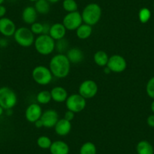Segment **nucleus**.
Segmentation results:
<instances>
[{"label": "nucleus", "instance_id": "nucleus-1", "mask_svg": "<svg viewBox=\"0 0 154 154\" xmlns=\"http://www.w3.org/2000/svg\"><path fill=\"white\" fill-rule=\"evenodd\" d=\"M48 68L53 76L57 79H64L70 72L71 63L66 54L58 53L51 57Z\"/></svg>", "mask_w": 154, "mask_h": 154}, {"label": "nucleus", "instance_id": "nucleus-6", "mask_svg": "<svg viewBox=\"0 0 154 154\" xmlns=\"http://www.w3.org/2000/svg\"><path fill=\"white\" fill-rule=\"evenodd\" d=\"M17 103V94L11 88L7 86L0 88V106L5 110L12 109Z\"/></svg>", "mask_w": 154, "mask_h": 154}, {"label": "nucleus", "instance_id": "nucleus-5", "mask_svg": "<svg viewBox=\"0 0 154 154\" xmlns=\"http://www.w3.org/2000/svg\"><path fill=\"white\" fill-rule=\"evenodd\" d=\"M32 77L38 85H47L51 83L54 76L49 68L43 65H38L32 69Z\"/></svg>", "mask_w": 154, "mask_h": 154}, {"label": "nucleus", "instance_id": "nucleus-8", "mask_svg": "<svg viewBox=\"0 0 154 154\" xmlns=\"http://www.w3.org/2000/svg\"><path fill=\"white\" fill-rule=\"evenodd\" d=\"M62 23L65 26L66 30L75 31L77 28L79 27L82 23H83L82 14L78 11L67 13L63 17Z\"/></svg>", "mask_w": 154, "mask_h": 154}, {"label": "nucleus", "instance_id": "nucleus-24", "mask_svg": "<svg viewBox=\"0 0 154 154\" xmlns=\"http://www.w3.org/2000/svg\"><path fill=\"white\" fill-rule=\"evenodd\" d=\"M51 92L47 90H43L41 91L36 94V101L38 104H48L51 101Z\"/></svg>", "mask_w": 154, "mask_h": 154}, {"label": "nucleus", "instance_id": "nucleus-18", "mask_svg": "<svg viewBox=\"0 0 154 154\" xmlns=\"http://www.w3.org/2000/svg\"><path fill=\"white\" fill-rule=\"evenodd\" d=\"M51 154H69V146L63 140L53 141L49 148Z\"/></svg>", "mask_w": 154, "mask_h": 154}, {"label": "nucleus", "instance_id": "nucleus-39", "mask_svg": "<svg viewBox=\"0 0 154 154\" xmlns=\"http://www.w3.org/2000/svg\"><path fill=\"white\" fill-rule=\"evenodd\" d=\"M150 107H151V110H152V112L154 113V100L152 102V103H151Z\"/></svg>", "mask_w": 154, "mask_h": 154}, {"label": "nucleus", "instance_id": "nucleus-38", "mask_svg": "<svg viewBox=\"0 0 154 154\" xmlns=\"http://www.w3.org/2000/svg\"><path fill=\"white\" fill-rule=\"evenodd\" d=\"M4 110H5V109H4L2 106H0V116L4 113Z\"/></svg>", "mask_w": 154, "mask_h": 154}, {"label": "nucleus", "instance_id": "nucleus-2", "mask_svg": "<svg viewBox=\"0 0 154 154\" xmlns=\"http://www.w3.org/2000/svg\"><path fill=\"white\" fill-rule=\"evenodd\" d=\"M55 43V41L48 34H41L35 38L34 46L38 54L47 56L54 51Z\"/></svg>", "mask_w": 154, "mask_h": 154}, {"label": "nucleus", "instance_id": "nucleus-21", "mask_svg": "<svg viewBox=\"0 0 154 154\" xmlns=\"http://www.w3.org/2000/svg\"><path fill=\"white\" fill-rule=\"evenodd\" d=\"M109 58V57L108 56L107 53L102 50L96 51L93 57L94 63L100 67H105L107 65Z\"/></svg>", "mask_w": 154, "mask_h": 154}, {"label": "nucleus", "instance_id": "nucleus-34", "mask_svg": "<svg viewBox=\"0 0 154 154\" xmlns=\"http://www.w3.org/2000/svg\"><path fill=\"white\" fill-rule=\"evenodd\" d=\"M7 9L3 5H0V18L4 17L6 14Z\"/></svg>", "mask_w": 154, "mask_h": 154}, {"label": "nucleus", "instance_id": "nucleus-28", "mask_svg": "<svg viewBox=\"0 0 154 154\" xmlns=\"http://www.w3.org/2000/svg\"><path fill=\"white\" fill-rule=\"evenodd\" d=\"M151 17V12L147 8H143L139 11L138 18L140 23H146L149 21Z\"/></svg>", "mask_w": 154, "mask_h": 154}, {"label": "nucleus", "instance_id": "nucleus-43", "mask_svg": "<svg viewBox=\"0 0 154 154\" xmlns=\"http://www.w3.org/2000/svg\"><path fill=\"white\" fill-rule=\"evenodd\" d=\"M153 8H154V3H153Z\"/></svg>", "mask_w": 154, "mask_h": 154}, {"label": "nucleus", "instance_id": "nucleus-23", "mask_svg": "<svg viewBox=\"0 0 154 154\" xmlns=\"http://www.w3.org/2000/svg\"><path fill=\"white\" fill-rule=\"evenodd\" d=\"M34 8L37 13L40 14H46L50 11V3L47 0H37L35 2Z\"/></svg>", "mask_w": 154, "mask_h": 154}, {"label": "nucleus", "instance_id": "nucleus-12", "mask_svg": "<svg viewBox=\"0 0 154 154\" xmlns=\"http://www.w3.org/2000/svg\"><path fill=\"white\" fill-rule=\"evenodd\" d=\"M44 128H51L55 126L56 123L59 120L58 112L55 109H49L44 111L40 118Z\"/></svg>", "mask_w": 154, "mask_h": 154}, {"label": "nucleus", "instance_id": "nucleus-4", "mask_svg": "<svg viewBox=\"0 0 154 154\" xmlns=\"http://www.w3.org/2000/svg\"><path fill=\"white\" fill-rule=\"evenodd\" d=\"M13 36L15 42L23 48H29L35 42V35L32 33L30 28L26 26L17 28Z\"/></svg>", "mask_w": 154, "mask_h": 154}, {"label": "nucleus", "instance_id": "nucleus-15", "mask_svg": "<svg viewBox=\"0 0 154 154\" xmlns=\"http://www.w3.org/2000/svg\"><path fill=\"white\" fill-rule=\"evenodd\" d=\"M55 133L59 136H66L71 131L72 129V124L71 122L66 120L64 118L59 119L55 126L54 127Z\"/></svg>", "mask_w": 154, "mask_h": 154}, {"label": "nucleus", "instance_id": "nucleus-41", "mask_svg": "<svg viewBox=\"0 0 154 154\" xmlns=\"http://www.w3.org/2000/svg\"><path fill=\"white\" fill-rule=\"evenodd\" d=\"M29 1H30V2H36L37 0H29Z\"/></svg>", "mask_w": 154, "mask_h": 154}, {"label": "nucleus", "instance_id": "nucleus-10", "mask_svg": "<svg viewBox=\"0 0 154 154\" xmlns=\"http://www.w3.org/2000/svg\"><path fill=\"white\" fill-rule=\"evenodd\" d=\"M106 66L110 69L111 72L120 73L126 69L127 61L122 55L113 54L109 57Z\"/></svg>", "mask_w": 154, "mask_h": 154}, {"label": "nucleus", "instance_id": "nucleus-20", "mask_svg": "<svg viewBox=\"0 0 154 154\" xmlns=\"http://www.w3.org/2000/svg\"><path fill=\"white\" fill-rule=\"evenodd\" d=\"M76 36L79 39H87L92 34V26L83 23L75 30Z\"/></svg>", "mask_w": 154, "mask_h": 154}, {"label": "nucleus", "instance_id": "nucleus-11", "mask_svg": "<svg viewBox=\"0 0 154 154\" xmlns=\"http://www.w3.org/2000/svg\"><path fill=\"white\" fill-rule=\"evenodd\" d=\"M42 112L40 104L38 103H30L25 110V118L29 122L35 123L37 120L40 119Z\"/></svg>", "mask_w": 154, "mask_h": 154}, {"label": "nucleus", "instance_id": "nucleus-17", "mask_svg": "<svg viewBox=\"0 0 154 154\" xmlns=\"http://www.w3.org/2000/svg\"><path fill=\"white\" fill-rule=\"evenodd\" d=\"M37 15L38 13L34 6H27L22 11V20L26 24L32 25L36 22Z\"/></svg>", "mask_w": 154, "mask_h": 154}, {"label": "nucleus", "instance_id": "nucleus-27", "mask_svg": "<svg viewBox=\"0 0 154 154\" xmlns=\"http://www.w3.org/2000/svg\"><path fill=\"white\" fill-rule=\"evenodd\" d=\"M62 7L67 13L74 12L78 10V4L75 0H63Z\"/></svg>", "mask_w": 154, "mask_h": 154}, {"label": "nucleus", "instance_id": "nucleus-31", "mask_svg": "<svg viewBox=\"0 0 154 154\" xmlns=\"http://www.w3.org/2000/svg\"><path fill=\"white\" fill-rule=\"evenodd\" d=\"M146 94L151 98L154 99V76L148 81L146 87Z\"/></svg>", "mask_w": 154, "mask_h": 154}, {"label": "nucleus", "instance_id": "nucleus-32", "mask_svg": "<svg viewBox=\"0 0 154 154\" xmlns=\"http://www.w3.org/2000/svg\"><path fill=\"white\" fill-rule=\"evenodd\" d=\"M74 117H75V113L73 112L70 110H66L64 113V119H66V120L69 121V122H72L73 120Z\"/></svg>", "mask_w": 154, "mask_h": 154}, {"label": "nucleus", "instance_id": "nucleus-37", "mask_svg": "<svg viewBox=\"0 0 154 154\" xmlns=\"http://www.w3.org/2000/svg\"><path fill=\"white\" fill-rule=\"evenodd\" d=\"M104 72H105V73H107V74L110 73V72H111L110 69H109V68H108L106 66H105V68H104Z\"/></svg>", "mask_w": 154, "mask_h": 154}, {"label": "nucleus", "instance_id": "nucleus-26", "mask_svg": "<svg viewBox=\"0 0 154 154\" xmlns=\"http://www.w3.org/2000/svg\"><path fill=\"white\" fill-rule=\"evenodd\" d=\"M37 146L39 148L42 149H49L50 146H51L52 141H51V138L46 135H42L39 136L36 140Z\"/></svg>", "mask_w": 154, "mask_h": 154}, {"label": "nucleus", "instance_id": "nucleus-9", "mask_svg": "<svg viewBox=\"0 0 154 154\" xmlns=\"http://www.w3.org/2000/svg\"><path fill=\"white\" fill-rule=\"evenodd\" d=\"M98 91V86L95 81L86 79L79 86V94L85 99H91L95 97Z\"/></svg>", "mask_w": 154, "mask_h": 154}, {"label": "nucleus", "instance_id": "nucleus-40", "mask_svg": "<svg viewBox=\"0 0 154 154\" xmlns=\"http://www.w3.org/2000/svg\"><path fill=\"white\" fill-rule=\"evenodd\" d=\"M4 2H5V0H0V5H2Z\"/></svg>", "mask_w": 154, "mask_h": 154}, {"label": "nucleus", "instance_id": "nucleus-19", "mask_svg": "<svg viewBox=\"0 0 154 154\" xmlns=\"http://www.w3.org/2000/svg\"><path fill=\"white\" fill-rule=\"evenodd\" d=\"M71 63H79L84 60L83 51L79 48H72L67 50L66 54Z\"/></svg>", "mask_w": 154, "mask_h": 154}, {"label": "nucleus", "instance_id": "nucleus-29", "mask_svg": "<svg viewBox=\"0 0 154 154\" xmlns=\"http://www.w3.org/2000/svg\"><path fill=\"white\" fill-rule=\"evenodd\" d=\"M67 48L68 42L67 40H66L64 38L57 41V42L55 43V48L60 53V54H63V52H64L65 51H66Z\"/></svg>", "mask_w": 154, "mask_h": 154}, {"label": "nucleus", "instance_id": "nucleus-3", "mask_svg": "<svg viewBox=\"0 0 154 154\" xmlns=\"http://www.w3.org/2000/svg\"><path fill=\"white\" fill-rule=\"evenodd\" d=\"M81 14L83 23L92 26L100 21L102 15V9L98 4L90 3L84 8Z\"/></svg>", "mask_w": 154, "mask_h": 154}, {"label": "nucleus", "instance_id": "nucleus-7", "mask_svg": "<svg viewBox=\"0 0 154 154\" xmlns=\"http://www.w3.org/2000/svg\"><path fill=\"white\" fill-rule=\"evenodd\" d=\"M65 103L68 110L72 111L74 113H78L85 109L86 106V99L82 97L79 93H74L68 96Z\"/></svg>", "mask_w": 154, "mask_h": 154}, {"label": "nucleus", "instance_id": "nucleus-42", "mask_svg": "<svg viewBox=\"0 0 154 154\" xmlns=\"http://www.w3.org/2000/svg\"><path fill=\"white\" fill-rule=\"evenodd\" d=\"M0 69H1V63H0Z\"/></svg>", "mask_w": 154, "mask_h": 154}, {"label": "nucleus", "instance_id": "nucleus-30", "mask_svg": "<svg viewBox=\"0 0 154 154\" xmlns=\"http://www.w3.org/2000/svg\"><path fill=\"white\" fill-rule=\"evenodd\" d=\"M30 29L34 35H41L43 33V23L35 22L30 25Z\"/></svg>", "mask_w": 154, "mask_h": 154}, {"label": "nucleus", "instance_id": "nucleus-36", "mask_svg": "<svg viewBox=\"0 0 154 154\" xmlns=\"http://www.w3.org/2000/svg\"><path fill=\"white\" fill-rule=\"evenodd\" d=\"M47 1H48L50 4H55L57 3L60 0H47Z\"/></svg>", "mask_w": 154, "mask_h": 154}, {"label": "nucleus", "instance_id": "nucleus-13", "mask_svg": "<svg viewBox=\"0 0 154 154\" xmlns=\"http://www.w3.org/2000/svg\"><path fill=\"white\" fill-rule=\"evenodd\" d=\"M17 27L12 20L6 17L0 18V33L5 37L13 36Z\"/></svg>", "mask_w": 154, "mask_h": 154}, {"label": "nucleus", "instance_id": "nucleus-33", "mask_svg": "<svg viewBox=\"0 0 154 154\" xmlns=\"http://www.w3.org/2000/svg\"><path fill=\"white\" fill-rule=\"evenodd\" d=\"M146 122H147V125L149 127L154 128V114L148 116L147 119H146Z\"/></svg>", "mask_w": 154, "mask_h": 154}, {"label": "nucleus", "instance_id": "nucleus-25", "mask_svg": "<svg viewBox=\"0 0 154 154\" xmlns=\"http://www.w3.org/2000/svg\"><path fill=\"white\" fill-rule=\"evenodd\" d=\"M79 154H97V147L91 141H87L81 146Z\"/></svg>", "mask_w": 154, "mask_h": 154}, {"label": "nucleus", "instance_id": "nucleus-35", "mask_svg": "<svg viewBox=\"0 0 154 154\" xmlns=\"http://www.w3.org/2000/svg\"><path fill=\"white\" fill-rule=\"evenodd\" d=\"M34 125H35V126L37 128H43V124H42V122L41 121V119H38V120H37L36 122L34 123Z\"/></svg>", "mask_w": 154, "mask_h": 154}, {"label": "nucleus", "instance_id": "nucleus-14", "mask_svg": "<svg viewBox=\"0 0 154 154\" xmlns=\"http://www.w3.org/2000/svg\"><path fill=\"white\" fill-rule=\"evenodd\" d=\"M66 29L62 23H55L50 26L48 35L54 41H58L64 38L66 35Z\"/></svg>", "mask_w": 154, "mask_h": 154}, {"label": "nucleus", "instance_id": "nucleus-16", "mask_svg": "<svg viewBox=\"0 0 154 154\" xmlns=\"http://www.w3.org/2000/svg\"><path fill=\"white\" fill-rule=\"evenodd\" d=\"M51 98L56 103H63L68 97V92L63 87L55 86L50 91Z\"/></svg>", "mask_w": 154, "mask_h": 154}, {"label": "nucleus", "instance_id": "nucleus-22", "mask_svg": "<svg viewBox=\"0 0 154 154\" xmlns=\"http://www.w3.org/2000/svg\"><path fill=\"white\" fill-rule=\"evenodd\" d=\"M137 154H153L154 149L150 143L147 140H140L136 146Z\"/></svg>", "mask_w": 154, "mask_h": 154}]
</instances>
